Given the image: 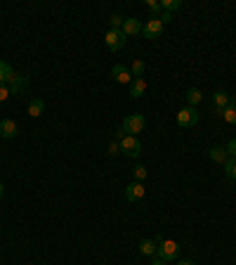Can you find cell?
I'll list each match as a JSON object with an SVG mask.
<instances>
[{
    "instance_id": "cell-1",
    "label": "cell",
    "mask_w": 236,
    "mask_h": 265,
    "mask_svg": "<svg viewBox=\"0 0 236 265\" xmlns=\"http://www.w3.org/2000/svg\"><path fill=\"white\" fill-rule=\"evenodd\" d=\"M144 116L142 114H130V116H125L123 119V126H120V131L125 132V135H135L137 137V132L144 131Z\"/></svg>"
},
{
    "instance_id": "cell-2",
    "label": "cell",
    "mask_w": 236,
    "mask_h": 265,
    "mask_svg": "<svg viewBox=\"0 0 236 265\" xmlns=\"http://www.w3.org/2000/svg\"><path fill=\"white\" fill-rule=\"evenodd\" d=\"M156 256H158V258H163L165 263H170V261H175V258L180 256V244H177V241H172V239H163V241L158 244Z\"/></svg>"
},
{
    "instance_id": "cell-3",
    "label": "cell",
    "mask_w": 236,
    "mask_h": 265,
    "mask_svg": "<svg viewBox=\"0 0 236 265\" xmlns=\"http://www.w3.org/2000/svg\"><path fill=\"white\" fill-rule=\"evenodd\" d=\"M118 142H120V152H123L125 157H130V159H137V157L142 154V145H140V140H137L135 135H125V137H120Z\"/></svg>"
},
{
    "instance_id": "cell-4",
    "label": "cell",
    "mask_w": 236,
    "mask_h": 265,
    "mask_svg": "<svg viewBox=\"0 0 236 265\" xmlns=\"http://www.w3.org/2000/svg\"><path fill=\"white\" fill-rule=\"evenodd\" d=\"M198 123V111L194 106H184L177 111V126L180 128H194Z\"/></svg>"
},
{
    "instance_id": "cell-5",
    "label": "cell",
    "mask_w": 236,
    "mask_h": 265,
    "mask_svg": "<svg viewBox=\"0 0 236 265\" xmlns=\"http://www.w3.org/2000/svg\"><path fill=\"white\" fill-rule=\"evenodd\" d=\"M104 43L111 53H118V50L125 45V33H123V31H111V28H109L106 36H104Z\"/></svg>"
},
{
    "instance_id": "cell-6",
    "label": "cell",
    "mask_w": 236,
    "mask_h": 265,
    "mask_svg": "<svg viewBox=\"0 0 236 265\" xmlns=\"http://www.w3.org/2000/svg\"><path fill=\"white\" fill-rule=\"evenodd\" d=\"M142 33H144V38H149V40L161 38V33H163V24H161V19H158V17H151V19L144 24Z\"/></svg>"
},
{
    "instance_id": "cell-7",
    "label": "cell",
    "mask_w": 236,
    "mask_h": 265,
    "mask_svg": "<svg viewBox=\"0 0 236 265\" xmlns=\"http://www.w3.org/2000/svg\"><path fill=\"white\" fill-rule=\"evenodd\" d=\"M144 192H146V189H144V185H142V183H132V185L125 187V199L135 204V201H140V199L144 197Z\"/></svg>"
},
{
    "instance_id": "cell-8",
    "label": "cell",
    "mask_w": 236,
    "mask_h": 265,
    "mask_svg": "<svg viewBox=\"0 0 236 265\" xmlns=\"http://www.w3.org/2000/svg\"><path fill=\"white\" fill-rule=\"evenodd\" d=\"M111 76H114V80H116V83H132L130 69H128V66H123V64L114 66V69H111Z\"/></svg>"
},
{
    "instance_id": "cell-9",
    "label": "cell",
    "mask_w": 236,
    "mask_h": 265,
    "mask_svg": "<svg viewBox=\"0 0 236 265\" xmlns=\"http://www.w3.org/2000/svg\"><path fill=\"white\" fill-rule=\"evenodd\" d=\"M212 102H215V111L220 114L224 106H229V105H234V97L232 95H227L224 90H217V93L212 95Z\"/></svg>"
},
{
    "instance_id": "cell-10",
    "label": "cell",
    "mask_w": 236,
    "mask_h": 265,
    "mask_svg": "<svg viewBox=\"0 0 236 265\" xmlns=\"http://www.w3.org/2000/svg\"><path fill=\"white\" fill-rule=\"evenodd\" d=\"M142 22H140V19H125V22H123V28H120V31H123V33H125V38H128V36H137V33H142Z\"/></svg>"
},
{
    "instance_id": "cell-11",
    "label": "cell",
    "mask_w": 236,
    "mask_h": 265,
    "mask_svg": "<svg viewBox=\"0 0 236 265\" xmlns=\"http://www.w3.org/2000/svg\"><path fill=\"white\" fill-rule=\"evenodd\" d=\"M28 76H19V74H14V79L7 83V88H10V93H22L24 88H28Z\"/></svg>"
},
{
    "instance_id": "cell-12",
    "label": "cell",
    "mask_w": 236,
    "mask_h": 265,
    "mask_svg": "<svg viewBox=\"0 0 236 265\" xmlns=\"http://www.w3.org/2000/svg\"><path fill=\"white\" fill-rule=\"evenodd\" d=\"M0 135L5 137V140H12L14 135H17V123L12 119H2L0 121Z\"/></svg>"
},
{
    "instance_id": "cell-13",
    "label": "cell",
    "mask_w": 236,
    "mask_h": 265,
    "mask_svg": "<svg viewBox=\"0 0 236 265\" xmlns=\"http://www.w3.org/2000/svg\"><path fill=\"white\" fill-rule=\"evenodd\" d=\"M146 93V80L144 79H132L130 83V97H142V95Z\"/></svg>"
},
{
    "instance_id": "cell-14",
    "label": "cell",
    "mask_w": 236,
    "mask_h": 265,
    "mask_svg": "<svg viewBox=\"0 0 236 265\" xmlns=\"http://www.w3.org/2000/svg\"><path fill=\"white\" fill-rule=\"evenodd\" d=\"M140 251L144 253V256H156V251H158L156 239H142L140 241Z\"/></svg>"
},
{
    "instance_id": "cell-15",
    "label": "cell",
    "mask_w": 236,
    "mask_h": 265,
    "mask_svg": "<svg viewBox=\"0 0 236 265\" xmlns=\"http://www.w3.org/2000/svg\"><path fill=\"white\" fill-rule=\"evenodd\" d=\"M12 79H14L12 66L7 64V62H0V85H7Z\"/></svg>"
},
{
    "instance_id": "cell-16",
    "label": "cell",
    "mask_w": 236,
    "mask_h": 265,
    "mask_svg": "<svg viewBox=\"0 0 236 265\" xmlns=\"http://www.w3.org/2000/svg\"><path fill=\"white\" fill-rule=\"evenodd\" d=\"M208 157H210V161H217V163H224V161L229 159V154H227L224 147H212L208 152Z\"/></svg>"
},
{
    "instance_id": "cell-17",
    "label": "cell",
    "mask_w": 236,
    "mask_h": 265,
    "mask_svg": "<svg viewBox=\"0 0 236 265\" xmlns=\"http://www.w3.org/2000/svg\"><path fill=\"white\" fill-rule=\"evenodd\" d=\"M43 111H45V102H43V100H31V105H28V116L38 119Z\"/></svg>"
},
{
    "instance_id": "cell-18",
    "label": "cell",
    "mask_w": 236,
    "mask_h": 265,
    "mask_svg": "<svg viewBox=\"0 0 236 265\" xmlns=\"http://www.w3.org/2000/svg\"><path fill=\"white\" fill-rule=\"evenodd\" d=\"M220 116H222L227 123H232V126H236V105H229L224 106L222 111H220Z\"/></svg>"
},
{
    "instance_id": "cell-19",
    "label": "cell",
    "mask_w": 236,
    "mask_h": 265,
    "mask_svg": "<svg viewBox=\"0 0 236 265\" xmlns=\"http://www.w3.org/2000/svg\"><path fill=\"white\" fill-rule=\"evenodd\" d=\"M203 100V95H201V90H196V88H191V90H187V105L194 106L196 109V105Z\"/></svg>"
},
{
    "instance_id": "cell-20",
    "label": "cell",
    "mask_w": 236,
    "mask_h": 265,
    "mask_svg": "<svg viewBox=\"0 0 236 265\" xmlns=\"http://www.w3.org/2000/svg\"><path fill=\"white\" fill-rule=\"evenodd\" d=\"M144 69H146V64H144V62H142V59H135V62H132V66H130L132 79H142V74H144Z\"/></svg>"
},
{
    "instance_id": "cell-21",
    "label": "cell",
    "mask_w": 236,
    "mask_h": 265,
    "mask_svg": "<svg viewBox=\"0 0 236 265\" xmlns=\"http://www.w3.org/2000/svg\"><path fill=\"white\" fill-rule=\"evenodd\" d=\"M224 175H227V180H236V159L224 161Z\"/></svg>"
},
{
    "instance_id": "cell-22",
    "label": "cell",
    "mask_w": 236,
    "mask_h": 265,
    "mask_svg": "<svg viewBox=\"0 0 236 265\" xmlns=\"http://www.w3.org/2000/svg\"><path fill=\"white\" fill-rule=\"evenodd\" d=\"M161 7H163V10H165V12H177V10H180V7H182V0H163V2H161Z\"/></svg>"
},
{
    "instance_id": "cell-23",
    "label": "cell",
    "mask_w": 236,
    "mask_h": 265,
    "mask_svg": "<svg viewBox=\"0 0 236 265\" xmlns=\"http://www.w3.org/2000/svg\"><path fill=\"white\" fill-rule=\"evenodd\" d=\"M146 175H149V171H146L144 166H135V168H132V178H135V183H142Z\"/></svg>"
},
{
    "instance_id": "cell-24",
    "label": "cell",
    "mask_w": 236,
    "mask_h": 265,
    "mask_svg": "<svg viewBox=\"0 0 236 265\" xmlns=\"http://www.w3.org/2000/svg\"><path fill=\"white\" fill-rule=\"evenodd\" d=\"M123 22H125V17H120V14H111V19H109L111 31H120V28H123Z\"/></svg>"
},
{
    "instance_id": "cell-25",
    "label": "cell",
    "mask_w": 236,
    "mask_h": 265,
    "mask_svg": "<svg viewBox=\"0 0 236 265\" xmlns=\"http://www.w3.org/2000/svg\"><path fill=\"white\" fill-rule=\"evenodd\" d=\"M146 7L151 10L154 17H161V10H163V7H161V2H158V0H146Z\"/></svg>"
},
{
    "instance_id": "cell-26",
    "label": "cell",
    "mask_w": 236,
    "mask_h": 265,
    "mask_svg": "<svg viewBox=\"0 0 236 265\" xmlns=\"http://www.w3.org/2000/svg\"><path fill=\"white\" fill-rule=\"evenodd\" d=\"M227 154H229V159H236V137H232L229 142H227Z\"/></svg>"
},
{
    "instance_id": "cell-27",
    "label": "cell",
    "mask_w": 236,
    "mask_h": 265,
    "mask_svg": "<svg viewBox=\"0 0 236 265\" xmlns=\"http://www.w3.org/2000/svg\"><path fill=\"white\" fill-rule=\"evenodd\" d=\"M10 95H12V93H10V88H7V85H0V102H5Z\"/></svg>"
},
{
    "instance_id": "cell-28",
    "label": "cell",
    "mask_w": 236,
    "mask_h": 265,
    "mask_svg": "<svg viewBox=\"0 0 236 265\" xmlns=\"http://www.w3.org/2000/svg\"><path fill=\"white\" fill-rule=\"evenodd\" d=\"M118 152H120V142H111V145H109V154H111V157H116Z\"/></svg>"
},
{
    "instance_id": "cell-29",
    "label": "cell",
    "mask_w": 236,
    "mask_h": 265,
    "mask_svg": "<svg viewBox=\"0 0 236 265\" xmlns=\"http://www.w3.org/2000/svg\"><path fill=\"white\" fill-rule=\"evenodd\" d=\"M158 19H161V24H168V22H172V14L170 12H161Z\"/></svg>"
},
{
    "instance_id": "cell-30",
    "label": "cell",
    "mask_w": 236,
    "mask_h": 265,
    "mask_svg": "<svg viewBox=\"0 0 236 265\" xmlns=\"http://www.w3.org/2000/svg\"><path fill=\"white\" fill-rule=\"evenodd\" d=\"M151 265H168L163 258H158V256H154V261H151Z\"/></svg>"
},
{
    "instance_id": "cell-31",
    "label": "cell",
    "mask_w": 236,
    "mask_h": 265,
    "mask_svg": "<svg viewBox=\"0 0 236 265\" xmlns=\"http://www.w3.org/2000/svg\"><path fill=\"white\" fill-rule=\"evenodd\" d=\"M177 265H194V261H180Z\"/></svg>"
},
{
    "instance_id": "cell-32",
    "label": "cell",
    "mask_w": 236,
    "mask_h": 265,
    "mask_svg": "<svg viewBox=\"0 0 236 265\" xmlns=\"http://www.w3.org/2000/svg\"><path fill=\"white\" fill-rule=\"evenodd\" d=\"M2 194H5V185L0 183V199H2Z\"/></svg>"
}]
</instances>
